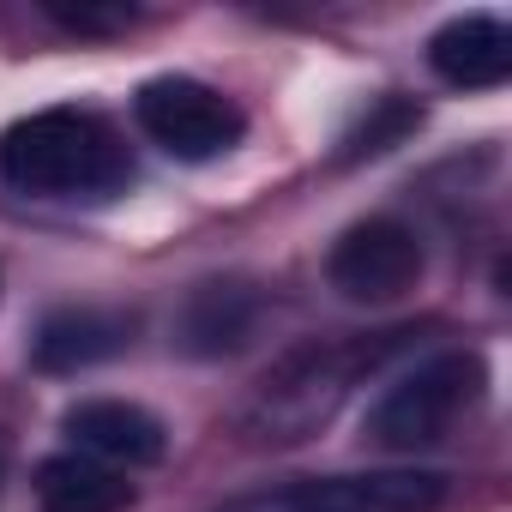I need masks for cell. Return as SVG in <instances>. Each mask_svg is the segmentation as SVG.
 I'll list each match as a JSON object with an SVG mask.
<instances>
[{
    "label": "cell",
    "mask_w": 512,
    "mask_h": 512,
    "mask_svg": "<svg viewBox=\"0 0 512 512\" xmlns=\"http://www.w3.org/2000/svg\"><path fill=\"white\" fill-rule=\"evenodd\" d=\"M0 181L31 199H115L133 181V151L97 109H43L0 133Z\"/></svg>",
    "instance_id": "cell-1"
},
{
    "label": "cell",
    "mask_w": 512,
    "mask_h": 512,
    "mask_svg": "<svg viewBox=\"0 0 512 512\" xmlns=\"http://www.w3.org/2000/svg\"><path fill=\"white\" fill-rule=\"evenodd\" d=\"M404 338H410V332H380V338H344V344L290 350V356L266 374V386L253 392V404H247V416H241L247 440H253V446H290V440L320 434V428L338 416V404L350 398V386H356L362 374H374L386 356H398Z\"/></svg>",
    "instance_id": "cell-2"
},
{
    "label": "cell",
    "mask_w": 512,
    "mask_h": 512,
    "mask_svg": "<svg viewBox=\"0 0 512 512\" xmlns=\"http://www.w3.org/2000/svg\"><path fill=\"white\" fill-rule=\"evenodd\" d=\"M488 392V362L476 350H440L428 362H416L410 374H398L368 422H362V440L380 446V452H422L434 440H446Z\"/></svg>",
    "instance_id": "cell-3"
},
{
    "label": "cell",
    "mask_w": 512,
    "mask_h": 512,
    "mask_svg": "<svg viewBox=\"0 0 512 512\" xmlns=\"http://www.w3.org/2000/svg\"><path fill=\"white\" fill-rule=\"evenodd\" d=\"M133 121L151 145H163L175 163H211V157H229L247 133V115L205 79H181V73H163L151 85H139L133 97Z\"/></svg>",
    "instance_id": "cell-4"
},
{
    "label": "cell",
    "mask_w": 512,
    "mask_h": 512,
    "mask_svg": "<svg viewBox=\"0 0 512 512\" xmlns=\"http://www.w3.org/2000/svg\"><path fill=\"white\" fill-rule=\"evenodd\" d=\"M446 500L440 470H356V476H302L284 488L241 494L223 512H434Z\"/></svg>",
    "instance_id": "cell-5"
},
{
    "label": "cell",
    "mask_w": 512,
    "mask_h": 512,
    "mask_svg": "<svg viewBox=\"0 0 512 512\" xmlns=\"http://www.w3.org/2000/svg\"><path fill=\"white\" fill-rule=\"evenodd\" d=\"M428 272V253H422V235L398 217H368V223H350L338 235V247L326 253V278L344 302L356 308H386V302H404Z\"/></svg>",
    "instance_id": "cell-6"
},
{
    "label": "cell",
    "mask_w": 512,
    "mask_h": 512,
    "mask_svg": "<svg viewBox=\"0 0 512 512\" xmlns=\"http://www.w3.org/2000/svg\"><path fill=\"white\" fill-rule=\"evenodd\" d=\"M67 440L97 458V464H121V470H139V464H157L169 452V428L145 410V404H127V398H85L61 416Z\"/></svg>",
    "instance_id": "cell-7"
},
{
    "label": "cell",
    "mask_w": 512,
    "mask_h": 512,
    "mask_svg": "<svg viewBox=\"0 0 512 512\" xmlns=\"http://www.w3.org/2000/svg\"><path fill=\"white\" fill-rule=\"evenodd\" d=\"M266 320V296L253 290L247 278H211L199 284L187 302H181V320H175V344L187 356H235L253 344V332H260Z\"/></svg>",
    "instance_id": "cell-8"
},
{
    "label": "cell",
    "mask_w": 512,
    "mask_h": 512,
    "mask_svg": "<svg viewBox=\"0 0 512 512\" xmlns=\"http://www.w3.org/2000/svg\"><path fill=\"white\" fill-rule=\"evenodd\" d=\"M428 67L452 91H494L512 79V31L500 13H464L434 31Z\"/></svg>",
    "instance_id": "cell-9"
},
{
    "label": "cell",
    "mask_w": 512,
    "mask_h": 512,
    "mask_svg": "<svg viewBox=\"0 0 512 512\" xmlns=\"http://www.w3.org/2000/svg\"><path fill=\"white\" fill-rule=\"evenodd\" d=\"M133 344V320L115 308H55L37 338H31V362L43 374H85L109 356H121Z\"/></svg>",
    "instance_id": "cell-10"
},
{
    "label": "cell",
    "mask_w": 512,
    "mask_h": 512,
    "mask_svg": "<svg viewBox=\"0 0 512 512\" xmlns=\"http://www.w3.org/2000/svg\"><path fill=\"white\" fill-rule=\"evenodd\" d=\"M37 500H43V512H127L133 482L85 452H61V458H43Z\"/></svg>",
    "instance_id": "cell-11"
},
{
    "label": "cell",
    "mask_w": 512,
    "mask_h": 512,
    "mask_svg": "<svg viewBox=\"0 0 512 512\" xmlns=\"http://www.w3.org/2000/svg\"><path fill=\"white\" fill-rule=\"evenodd\" d=\"M422 127V103H410V97H398V91H386V97H374L350 127H344V139H338V151H332V163H368V157H386L392 145H404L410 133Z\"/></svg>",
    "instance_id": "cell-12"
},
{
    "label": "cell",
    "mask_w": 512,
    "mask_h": 512,
    "mask_svg": "<svg viewBox=\"0 0 512 512\" xmlns=\"http://www.w3.org/2000/svg\"><path fill=\"white\" fill-rule=\"evenodd\" d=\"M43 13L73 31V37H121L139 13L133 7H103V0H79V7H67V0H43Z\"/></svg>",
    "instance_id": "cell-13"
}]
</instances>
